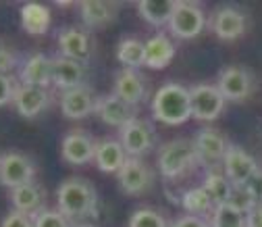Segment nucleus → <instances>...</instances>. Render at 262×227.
Returning a JSON list of instances; mask_svg holds the SVG:
<instances>
[{
  "instance_id": "obj_1",
  "label": "nucleus",
  "mask_w": 262,
  "mask_h": 227,
  "mask_svg": "<svg viewBox=\"0 0 262 227\" xmlns=\"http://www.w3.org/2000/svg\"><path fill=\"white\" fill-rule=\"evenodd\" d=\"M56 209L73 223H83L98 211V194L90 179L67 177L56 188Z\"/></svg>"
},
{
  "instance_id": "obj_2",
  "label": "nucleus",
  "mask_w": 262,
  "mask_h": 227,
  "mask_svg": "<svg viewBox=\"0 0 262 227\" xmlns=\"http://www.w3.org/2000/svg\"><path fill=\"white\" fill-rule=\"evenodd\" d=\"M152 115L165 125H181L191 117V98L189 88L167 81L162 84L152 98Z\"/></svg>"
},
{
  "instance_id": "obj_3",
  "label": "nucleus",
  "mask_w": 262,
  "mask_h": 227,
  "mask_svg": "<svg viewBox=\"0 0 262 227\" xmlns=\"http://www.w3.org/2000/svg\"><path fill=\"white\" fill-rule=\"evenodd\" d=\"M198 160H200V156H198V150H195L193 140L177 138V140H171L160 146L156 167L167 179H175V177H181L183 173H187L189 169H193V165L198 163Z\"/></svg>"
},
{
  "instance_id": "obj_4",
  "label": "nucleus",
  "mask_w": 262,
  "mask_h": 227,
  "mask_svg": "<svg viewBox=\"0 0 262 227\" xmlns=\"http://www.w3.org/2000/svg\"><path fill=\"white\" fill-rule=\"evenodd\" d=\"M206 27L204 9L193 0H177L173 17L169 21V31L179 40L198 38Z\"/></svg>"
},
{
  "instance_id": "obj_5",
  "label": "nucleus",
  "mask_w": 262,
  "mask_h": 227,
  "mask_svg": "<svg viewBox=\"0 0 262 227\" xmlns=\"http://www.w3.org/2000/svg\"><path fill=\"white\" fill-rule=\"evenodd\" d=\"M36 179V163L34 158L19 150H7L0 154V183L9 190L29 183Z\"/></svg>"
},
{
  "instance_id": "obj_6",
  "label": "nucleus",
  "mask_w": 262,
  "mask_h": 227,
  "mask_svg": "<svg viewBox=\"0 0 262 227\" xmlns=\"http://www.w3.org/2000/svg\"><path fill=\"white\" fill-rule=\"evenodd\" d=\"M119 188L129 196H144L154 185V171L144 158L129 156L117 173Z\"/></svg>"
},
{
  "instance_id": "obj_7",
  "label": "nucleus",
  "mask_w": 262,
  "mask_h": 227,
  "mask_svg": "<svg viewBox=\"0 0 262 227\" xmlns=\"http://www.w3.org/2000/svg\"><path fill=\"white\" fill-rule=\"evenodd\" d=\"M191 117L198 121H214L225 109V96L212 84H195L189 88Z\"/></svg>"
},
{
  "instance_id": "obj_8",
  "label": "nucleus",
  "mask_w": 262,
  "mask_h": 227,
  "mask_svg": "<svg viewBox=\"0 0 262 227\" xmlns=\"http://www.w3.org/2000/svg\"><path fill=\"white\" fill-rule=\"evenodd\" d=\"M119 142L123 144L127 156L142 158L152 146H154V127L148 119L136 117L129 121L125 127H121V138Z\"/></svg>"
},
{
  "instance_id": "obj_9",
  "label": "nucleus",
  "mask_w": 262,
  "mask_h": 227,
  "mask_svg": "<svg viewBox=\"0 0 262 227\" xmlns=\"http://www.w3.org/2000/svg\"><path fill=\"white\" fill-rule=\"evenodd\" d=\"M96 102H98V96L92 90V86H88V84L60 92V98H58L60 113L67 119H73V121L83 119L90 113H94Z\"/></svg>"
},
{
  "instance_id": "obj_10",
  "label": "nucleus",
  "mask_w": 262,
  "mask_h": 227,
  "mask_svg": "<svg viewBox=\"0 0 262 227\" xmlns=\"http://www.w3.org/2000/svg\"><path fill=\"white\" fill-rule=\"evenodd\" d=\"M96 152V142L94 138L85 132V129H71L64 134L60 142V154L62 160L69 165H88L90 160H94Z\"/></svg>"
},
{
  "instance_id": "obj_11",
  "label": "nucleus",
  "mask_w": 262,
  "mask_h": 227,
  "mask_svg": "<svg viewBox=\"0 0 262 227\" xmlns=\"http://www.w3.org/2000/svg\"><path fill=\"white\" fill-rule=\"evenodd\" d=\"M88 77V67L85 63L56 54L52 56V86L60 92L71 90L77 86H83Z\"/></svg>"
},
{
  "instance_id": "obj_12",
  "label": "nucleus",
  "mask_w": 262,
  "mask_h": 227,
  "mask_svg": "<svg viewBox=\"0 0 262 227\" xmlns=\"http://www.w3.org/2000/svg\"><path fill=\"white\" fill-rule=\"evenodd\" d=\"M98 119L102 123L111 125V127H125L129 121H134L138 117L136 107L125 102L123 98H119L117 94H106V96H98L96 102V111Z\"/></svg>"
},
{
  "instance_id": "obj_13",
  "label": "nucleus",
  "mask_w": 262,
  "mask_h": 227,
  "mask_svg": "<svg viewBox=\"0 0 262 227\" xmlns=\"http://www.w3.org/2000/svg\"><path fill=\"white\" fill-rule=\"evenodd\" d=\"M216 88L225 96V100H233V102L246 100L252 92V75L239 65H229L219 73Z\"/></svg>"
},
{
  "instance_id": "obj_14",
  "label": "nucleus",
  "mask_w": 262,
  "mask_h": 227,
  "mask_svg": "<svg viewBox=\"0 0 262 227\" xmlns=\"http://www.w3.org/2000/svg\"><path fill=\"white\" fill-rule=\"evenodd\" d=\"M50 102V94L44 88L38 86H27V84H17L15 94H13V105L17 109V113L25 119H36L38 115H42L46 111Z\"/></svg>"
},
{
  "instance_id": "obj_15",
  "label": "nucleus",
  "mask_w": 262,
  "mask_h": 227,
  "mask_svg": "<svg viewBox=\"0 0 262 227\" xmlns=\"http://www.w3.org/2000/svg\"><path fill=\"white\" fill-rule=\"evenodd\" d=\"M223 169H225V175L229 177V181L235 185H242V183H248L250 177L258 171V163L242 146L229 144L227 154L223 158Z\"/></svg>"
},
{
  "instance_id": "obj_16",
  "label": "nucleus",
  "mask_w": 262,
  "mask_h": 227,
  "mask_svg": "<svg viewBox=\"0 0 262 227\" xmlns=\"http://www.w3.org/2000/svg\"><path fill=\"white\" fill-rule=\"evenodd\" d=\"M19 81L48 90L52 86V56H48L44 52H34L25 60H21Z\"/></svg>"
},
{
  "instance_id": "obj_17",
  "label": "nucleus",
  "mask_w": 262,
  "mask_h": 227,
  "mask_svg": "<svg viewBox=\"0 0 262 227\" xmlns=\"http://www.w3.org/2000/svg\"><path fill=\"white\" fill-rule=\"evenodd\" d=\"M212 31L219 40L231 42L244 36L246 31V15L235 7H221L212 15Z\"/></svg>"
},
{
  "instance_id": "obj_18",
  "label": "nucleus",
  "mask_w": 262,
  "mask_h": 227,
  "mask_svg": "<svg viewBox=\"0 0 262 227\" xmlns=\"http://www.w3.org/2000/svg\"><path fill=\"white\" fill-rule=\"evenodd\" d=\"M90 48H92V44H90L88 29H83L79 25H67L58 31V50L62 56L85 63L92 52Z\"/></svg>"
},
{
  "instance_id": "obj_19",
  "label": "nucleus",
  "mask_w": 262,
  "mask_h": 227,
  "mask_svg": "<svg viewBox=\"0 0 262 227\" xmlns=\"http://www.w3.org/2000/svg\"><path fill=\"white\" fill-rule=\"evenodd\" d=\"M195 144V150H198V156L202 163H208V165H214V163H223V158L227 154V148H229V142L225 140V136L214 127H204L198 132L193 140Z\"/></svg>"
},
{
  "instance_id": "obj_20",
  "label": "nucleus",
  "mask_w": 262,
  "mask_h": 227,
  "mask_svg": "<svg viewBox=\"0 0 262 227\" xmlns=\"http://www.w3.org/2000/svg\"><path fill=\"white\" fill-rule=\"evenodd\" d=\"M113 94H117L119 98H123L125 102L138 107L144 96H146V79L138 69H121L115 75V90Z\"/></svg>"
},
{
  "instance_id": "obj_21",
  "label": "nucleus",
  "mask_w": 262,
  "mask_h": 227,
  "mask_svg": "<svg viewBox=\"0 0 262 227\" xmlns=\"http://www.w3.org/2000/svg\"><path fill=\"white\" fill-rule=\"evenodd\" d=\"M127 158L129 156H127V152L119 140L106 138V140L96 142L94 160H96V167L102 173H119Z\"/></svg>"
},
{
  "instance_id": "obj_22",
  "label": "nucleus",
  "mask_w": 262,
  "mask_h": 227,
  "mask_svg": "<svg viewBox=\"0 0 262 227\" xmlns=\"http://www.w3.org/2000/svg\"><path fill=\"white\" fill-rule=\"evenodd\" d=\"M21 29L29 36H44L52 25V13L46 5L40 3H27L19 11Z\"/></svg>"
},
{
  "instance_id": "obj_23",
  "label": "nucleus",
  "mask_w": 262,
  "mask_h": 227,
  "mask_svg": "<svg viewBox=\"0 0 262 227\" xmlns=\"http://www.w3.org/2000/svg\"><path fill=\"white\" fill-rule=\"evenodd\" d=\"M44 198H46V192H44V188L36 179L11 190L13 209L15 211H21V213H27V215H34V213L42 211Z\"/></svg>"
},
{
  "instance_id": "obj_24",
  "label": "nucleus",
  "mask_w": 262,
  "mask_h": 227,
  "mask_svg": "<svg viewBox=\"0 0 262 227\" xmlns=\"http://www.w3.org/2000/svg\"><path fill=\"white\" fill-rule=\"evenodd\" d=\"M79 7V17L85 27H104L117 17V3H108V0H81Z\"/></svg>"
},
{
  "instance_id": "obj_25",
  "label": "nucleus",
  "mask_w": 262,
  "mask_h": 227,
  "mask_svg": "<svg viewBox=\"0 0 262 227\" xmlns=\"http://www.w3.org/2000/svg\"><path fill=\"white\" fill-rule=\"evenodd\" d=\"M173 58H175V44L171 42L169 36L156 34L146 42V54H144V65L146 67L165 69Z\"/></svg>"
},
{
  "instance_id": "obj_26",
  "label": "nucleus",
  "mask_w": 262,
  "mask_h": 227,
  "mask_svg": "<svg viewBox=\"0 0 262 227\" xmlns=\"http://www.w3.org/2000/svg\"><path fill=\"white\" fill-rule=\"evenodd\" d=\"M175 3L177 0H142V3H138V13L150 25H169L175 11Z\"/></svg>"
},
{
  "instance_id": "obj_27",
  "label": "nucleus",
  "mask_w": 262,
  "mask_h": 227,
  "mask_svg": "<svg viewBox=\"0 0 262 227\" xmlns=\"http://www.w3.org/2000/svg\"><path fill=\"white\" fill-rule=\"evenodd\" d=\"M146 54V42L138 38H125L117 46V60L123 65V69H138L144 65Z\"/></svg>"
},
{
  "instance_id": "obj_28",
  "label": "nucleus",
  "mask_w": 262,
  "mask_h": 227,
  "mask_svg": "<svg viewBox=\"0 0 262 227\" xmlns=\"http://www.w3.org/2000/svg\"><path fill=\"white\" fill-rule=\"evenodd\" d=\"M204 192L208 194V198L212 200V204H223L229 200V194H231V188L233 183L229 181V177L216 169H210L204 177V183H202Z\"/></svg>"
},
{
  "instance_id": "obj_29",
  "label": "nucleus",
  "mask_w": 262,
  "mask_h": 227,
  "mask_svg": "<svg viewBox=\"0 0 262 227\" xmlns=\"http://www.w3.org/2000/svg\"><path fill=\"white\" fill-rule=\"evenodd\" d=\"M181 207L185 209L187 215H193V217H202L206 213H212V209H214L212 200L208 198V194L204 192L202 185L185 190L181 194Z\"/></svg>"
},
{
  "instance_id": "obj_30",
  "label": "nucleus",
  "mask_w": 262,
  "mask_h": 227,
  "mask_svg": "<svg viewBox=\"0 0 262 227\" xmlns=\"http://www.w3.org/2000/svg\"><path fill=\"white\" fill-rule=\"evenodd\" d=\"M210 227H246V215L227 202L216 204L210 213Z\"/></svg>"
},
{
  "instance_id": "obj_31",
  "label": "nucleus",
  "mask_w": 262,
  "mask_h": 227,
  "mask_svg": "<svg viewBox=\"0 0 262 227\" xmlns=\"http://www.w3.org/2000/svg\"><path fill=\"white\" fill-rule=\"evenodd\" d=\"M34 217V227H75L69 217H64L58 209H42L31 215Z\"/></svg>"
},
{
  "instance_id": "obj_32",
  "label": "nucleus",
  "mask_w": 262,
  "mask_h": 227,
  "mask_svg": "<svg viewBox=\"0 0 262 227\" xmlns=\"http://www.w3.org/2000/svg\"><path fill=\"white\" fill-rule=\"evenodd\" d=\"M129 227H171V225L154 209H138L129 219Z\"/></svg>"
},
{
  "instance_id": "obj_33",
  "label": "nucleus",
  "mask_w": 262,
  "mask_h": 227,
  "mask_svg": "<svg viewBox=\"0 0 262 227\" xmlns=\"http://www.w3.org/2000/svg\"><path fill=\"white\" fill-rule=\"evenodd\" d=\"M227 204H229V207H233V209L239 211V213H244V215H248V213L256 207V202H254V198H252L250 190L246 188V183H242V185H235V183H233Z\"/></svg>"
},
{
  "instance_id": "obj_34",
  "label": "nucleus",
  "mask_w": 262,
  "mask_h": 227,
  "mask_svg": "<svg viewBox=\"0 0 262 227\" xmlns=\"http://www.w3.org/2000/svg\"><path fill=\"white\" fill-rule=\"evenodd\" d=\"M17 67H21L19 65V54L9 46H0V73L11 75V71L17 69Z\"/></svg>"
},
{
  "instance_id": "obj_35",
  "label": "nucleus",
  "mask_w": 262,
  "mask_h": 227,
  "mask_svg": "<svg viewBox=\"0 0 262 227\" xmlns=\"http://www.w3.org/2000/svg\"><path fill=\"white\" fill-rule=\"evenodd\" d=\"M0 227H34V217L13 209L11 213H7V217L3 219Z\"/></svg>"
},
{
  "instance_id": "obj_36",
  "label": "nucleus",
  "mask_w": 262,
  "mask_h": 227,
  "mask_svg": "<svg viewBox=\"0 0 262 227\" xmlns=\"http://www.w3.org/2000/svg\"><path fill=\"white\" fill-rule=\"evenodd\" d=\"M17 81L11 75L0 73V107H5L9 102H13V94H15Z\"/></svg>"
},
{
  "instance_id": "obj_37",
  "label": "nucleus",
  "mask_w": 262,
  "mask_h": 227,
  "mask_svg": "<svg viewBox=\"0 0 262 227\" xmlns=\"http://www.w3.org/2000/svg\"><path fill=\"white\" fill-rule=\"evenodd\" d=\"M246 188L250 190V194H252V198H254L256 207L262 204V171H260V169L250 177V181L246 183Z\"/></svg>"
},
{
  "instance_id": "obj_38",
  "label": "nucleus",
  "mask_w": 262,
  "mask_h": 227,
  "mask_svg": "<svg viewBox=\"0 0 262 227\" xmlns=\"http://www.w3.org/2000/svg\"><path fill=\"white\" fill-rule=\"evenodd\" d=\"M171 227H210V223H206L202 217H193V215H183V217H177Z\"/></svg>"
},
{
  "instance_id": "obj_39",
  "label": "nucleus",
  "mask_w": 262,
  "mask_h": 227,
  "mask_svg": "<svg viewBox=\"0 0 262 227\" xmlns=\"http://www.w3.org/2000/svg\"><path fill=\"white\" fill-rule=\"evenodd\" d=\"M246 227H262V204L254 207L246 215Z\"/></svg>"
},
{
  "instance_id": "obj_40",
  "label": "nucleus",
  "mask_w": 262,
  "mask_h": 227,
  "mask_svg": "<svg viewBox=\"0 0 262 227\" xmlns=\"http://www.w3.org/2000/svg\"><path fill=\"white\" fill-rule=\"evenodd\" d=\"M75 227H94V225H90V223H77Z\"/></svg>"
}]
</instances>
